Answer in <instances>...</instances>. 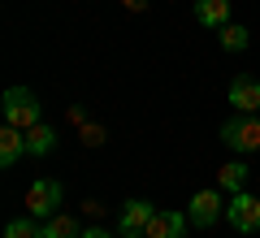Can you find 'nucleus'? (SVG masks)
I'll list each match as a JSON object with an SVG mask.
<instances>
[{"label":"nucleus","mask_w":260,"mask_h":238,"mask_svg":"<svg viewBox=\"0 0 260 238\" xmlns=\"http://www.w3.org/2000/svg\"><path fill=\"white\" fill-rule=\"evenodd\" d=\"M0 109H5V126H18V130L39 126V100L26 87H9L5 100H0Z\"/></svg>","instance_id":"nucleus-1"},{"label":"nucleus","mask_w":260,"mask_h":238,"mask_svg":"<svg viewBox=\"0 0 260 238\" xmlns=\"http://www.w3.org/2000/svg\"><path fill=\"white\" fill-rule=\"evenodd\" d=\"M221 143L234 147L239 156L256 152V147H260V113H239V117H230L221 126Z\"/></svg>","instance_id":"nucleus-2"},{"label":"nucleus","mask_w":260,"mask_h":238,"mask_svg":"<svg viewBox=\"0 0 260 238\" xmlns=\"http://www.w3.org/2000/svg\"><path fill=\"white\" fill-rule=\"evenodd\" d=\"M221 217H225V208H221V195H217V191H195L191 195V203H186V221H191L195 229H213Z\"/></svg>","instance_id":"nucleus-3"},{"label":"nucleus","mask_w":260,"mask_h":238,"mask_svg":"<svg viewBox=\"0 0 260 238\" xmlns=\"http://www.w3.org/2000/svg\"><path fill=\"white\" fill-rule=\"evenodd\" d=\"M26 212H30V217H56V212H61V182H52V178L30 182V191H26Z\"/></svg>","instance_id":"nucleus-4"},{"label":"nucleus","mask_w":260,"mask_h":238,"mask_svg":"<svg viewBox=\"0 0 260 238\" xmlns=\"http://www.w3.org/2000/svg\"><path fill=\"white\" fill-rule=\"evenodd\" d=\"M225 221H230L239 234H260V199L247 191H239L230 199V208H225Z\"/></svg>","instance_id":"nucleus-5"},{"label":"nucleus","mask_w":260,"mask_h":238,"mask_svg":"<svg viewBox=\"0 0 260 238\" xmlns=\"http://www.w3.org/2000/svg\"><path fill=\"white\" fill-rule=\"evenodd\" d=\"M230 104H234V113H260V78L239 74L230 83Z\"/></svg>","instance_id":"nucleus-6"},{"label":"nucleus","mask_w":260,"mask_h":238,"mask_svg":"<svg viewBox=\"0 0 260 238\" xmlns=\"http://www.w3.org/2000/svg\"><path fill=\"white\" fill-rule=\"evenodd\" d=\"M186 225H191V221H186L182 212H169V208L160 212V208H156V217L148 221V229H143V234H148V238H182Z\"/></svg>","instance_id":"nucleus-7"},{"label":"nucleus","mask_w":260,"mask_h":238,"mask_svg":"<svg viewBox=\"0 0 260 238\" xmlns=\"http://www.w3.org/2000/svg\"><path fill=\"white\" fill-rule=\"evenodd\" d=\"M22 156H26V130L5 126V130H0V165L9 169V165H18Z\"/></svg>","instance_id":"nucleus-8"},{"label":"nucleus","mask_w":260,"mask_h":238,"mask_svg":"<svg viewBox=\"0 0 260 238\" xmlns=\"http://www.w3.org/2000/svg\"><path fill=\"white\" fill-rule=\"evenodd\" d=\"M156 217V208H152L148 199H130L126 208H121V234H135V229H148V221Z\"/></svg>","instance_id":"nucleus-9"},{"label":"nucleus","mask_w":260,"mask_h":238,"mask_svg":"<svg viewBox=\"0 0 260 238\" xmlns=\"http://www.w3.org/2000/svg\"><path fill=\"white\" fill-rule=\"evenodd\" d=\"M195 18H200V26L221 30L230 22V0H195Z\"/></svg>","instance_id":"nucleus-10"},{"label":"nucleus","mask_w":260,"mask_h":238,"mask_svg":"<svg viewBox=\"0 0 260 238\" xmlns=\"http://www.w3.org/2000/svg\"><path fill=\"white\" fill-rule=\"evenodd\" d=\"M52 147H56V130H52V126L39 121V126L26 130V156H48Z\"/></svg>","instance_id":"nucleus-11"},{"label":"nucleus","mask_w":260,"mask_h":238,"mask_svg":"<svg viewBox=\"0 0 260 238\" xmlns=\"http://www.w3.org/2000/svg\"><path fill=\"white\" fill-rule=\"evenodd\" d=\"M243 182H247V165H243V160H230V165L217 169V186H221V191L239 195V191H243Z\"/></svg>","instance_id":"nucleus-12"},{"label":"nucleus","mask_w":260,"mask_h":238,"mask_svg":"<svg viewBox=\"0 0 260 238\" xmlns=\"http://www.w3.org/2000/svg\"><path fill=\"white\" fill-rule=\"evenodd\" d=\"M44 238H83V229H78V221L74 217H48V225H44Z\"/></svg>","instance_id":"nucleus-13"},{"label":"nucleus","mask_w":260,"mask_h":238,"mask_svg":"<svg viewBox=\"0 0 260 238\" xmlns=\"http://www.w3.org/2000/svg\"><path fill=\"white\" fill-rule=\"evenodd\" d=\"M247 44H251L247 26H239V22H225V26H221V48H225V52H243Z\"/></svg>","instance_id":"nucleus-14"},{"label":"nucleus","mask_w":260,"mask_h":238,"mask_svg":"<svg viewBox=\"0 0 260 238\" xmlns=\"http://www.w3.org/2000/svg\"><path fill=\"white\" fill-rule=\"evenodd\" d=\"M5 238H44V225H35L30 212H26V217H18V221L5 225Z\"/></svg>","instance_id":"nucleus-15"},{"label":"nucleus","mask_w":260,"mask_h":238,"mask_svg":"<svg viewBox=\"0 0 260 238\" xmlns=\"http://www.w3.org/2000/svg\"><path fill=\"white\" fill-rule=\"evenodd\" d=\"M83 143L87 147H100L104 143V126H83Z\"/></svg>","instance_id":"nucleus-16"},{"label":"nucleus","mask_w":260,"mask_h":238,"mask_svg":"<svg viewBox=\"0 0 260 238\" xmlns=\"http://www.w3.org/2000/svg\"><path fill=\"white\" fill-rule=\"evenodd\" d=\"M121 5H126L130 13H143V9H148V0H121Z\"/></svg>","instance_id":"nucleus-17"},{"label":"nucleus","mask_w":260,"mask_h":238,"mask_svg":"<svg viewBox=\"0 0 260 238\" xmlns=\"http://www.w3.org/2000/svg\"><path fill=\"white\" fill-rule=\"evenodd\" d=\"M83 238H113V234H109V229H100V225H95V229H83Z\"/></svg>","instance_id":"nucleus-18"},{"label":"nucleus","mask_w":260,"mask_h":238,"mask_svg":"<svg viewBox=\"0 0 260 238\" xmlns=\"http://www.w3.org/2000/svg\"><path fill=\"white\" fill-rule=\"evenodd\" d=\"M121 238H148V234H143V229H135V234H121Z\"/></svg>","instance_id":"nucleus-19"}]
</instances>
